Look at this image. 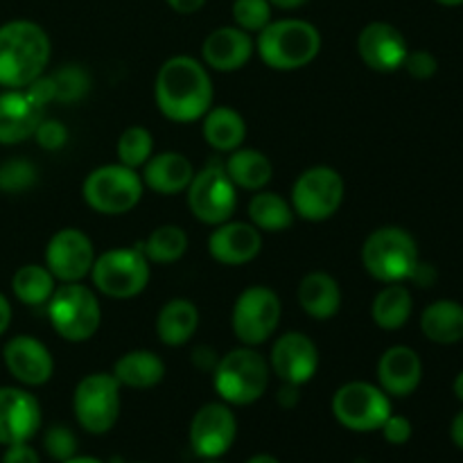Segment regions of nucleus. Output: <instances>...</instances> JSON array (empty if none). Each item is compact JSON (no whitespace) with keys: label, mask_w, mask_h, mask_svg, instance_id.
Masks as SVG:
<instances>
[{"label":"nucleus","mask_w":463,"mask_h":463,"mask_svg":"<svg viewBox=\"0 0 463 463\" xmlns=\"http://www.w3.org/2000/svg\"><path fill=\"white\" fill-rule=\"evenodd\" d=\"M154 99L167 120L188 122L202 120L213 107L215 89L208 68L188 54L170 57L158 68L154 81Z\"/></svg>","instance_id":"nucleus-1"},{"label":"nucleus","mask_w":463,"mask_h":463,"mask_svg":"<svg viewBox=\"0 0 463 463\" xmlns=\"http://www.w3.org/2000/svg\"><path fill=\"white\" fill-rule=\"evenodd\" d=\"M52 43L39 23L9 21L0 25V86L25 89L39 80L50 63Z\"/></svg>","instance_id":"nucleus-2"},{"label":"nucleus","mask_w":463,"mask_h":463,"mask_svg":"<svg viewBox=\"0 0 463 463\" xmlns=\"http://www.w3.org/2000/svg\"><path fill=\"white\" fill-rule=\"evenodd\" d=\"M256 52L271 71H298L319 57L321 32L303 18L271 21L258 32Z\"/></svg>","instance_id":"nucleus-3"},{"label":"nucleus","mask_w":463,"mask_h":463,"mask_svg":"<svg viewBox=\"0 0 463 463\" xmlns=\"http://www.w3.org/2000/svg\"><path fill=\"white\" fill-rule=\"evenodd\" d=\"M269 375V362L256 348L240 346L217 360L213 384L222 402L231 407H247L265 396Z\"/></svg>","instance_id":"nucleus-4"},{"label":"nucleus","mask_w":463,"mask_h":463,"mask_svg":"<svg viewBox=\"0 0 463 463\" xmlns=\"http://www.w3.org/2000/svg\"><path fill=\"white\" fill-rule=\"evenodd\" d=\"M362 262L369 276L380 283H405L420 262L419 244L410 231L401 226H383L364 240Z\"/></svg>","instance_id":"nucleus-5"},{"label":"nucleus","mask_w":463,"mask_h":463,"mask_svg":"<svg viewBox=\"0 0 463 463\" xmlns=\"http://www.w3.org/2000/svg\"><path fill=\"white\" fill-rule=\"evenodd\" d=\"M48 317L54 333L71 344L89 342L102 326V306L90 288L63 283L48 301Z\"/></svg>","instance_id":"nucleus-6"},{"label":"nucleus","mask_w":463,"mask_h":463,"mask_svg":"<svg viewBox=\"0 0 463 463\" xmlns=\"http://www.w3.org/2000/svg\"><path fill=\"white\" fill-rule=\"evenodd\" d=\"M143 193V176L122 163L95 167L81 185L84 202L99 215H125L134 211Z\"/></svg>","instance_id":"nucleus-7"},{"label":"nucleus","mask_w":463,"mask_h":463,"mask_svg":"<svg viewBox=\"0 0 463 463\" xmlns=\"http://www.w3.org/2000/svg\"><path fill=\"white\" fill-rule=\"evenodd\" d=\"M149 260L140 247H116L95 256L90 280L109 298H134L149 283Z\"/></svg>","instance_id":"nucleus-8"},{"label":"nucleus","mask_w":463,"mask_h":463,"mask_svg":"<svg viewBox=\"0 0 463 463\" xmlns=\"http://www.w3.org/2000/svg\"><path fill=\"white\" fill-rule=\"evenodd\" d=\"M120 383L113 373H90L77 383L72 393V411L81 430L89 434H107L120 419Z\"/></svg>","instance_id":"nucleus-9"},{"label":"nucleus","mask_w":463,"mask_h":463,"mask_svg":"<svg viewBox=\"0 0 463 463\" xmlns=\"http://www.w3.org/2000/svg\"><path fill=\"white\" fill-rule=\"evenodd\" d=\"M188 208L202 224L217 226L233 217L238 208V188L231 181L224 163H208L194 172L193 181L185 188Z\"/></svg>","instance_id":"nucleus-10"},{"label":"nucleus","mask_w":463,"mask_h":463,"mask_svg":"<svg viewBox=\"0 0 463 463\" xmlns=\"http://www.w3.org/2000/svg\"><path fill=\"white\" fill-rule=\"evenodd\" d=\"M335 420L351 432H375L392 416V398L378 384L355 380L335 392L330 402Z\"/></svg>","instance_id":"nucleus-11"},{"label":"nucleus","mask_w":463,"mask_h":463,"mask_svg":"<svg viewBox=\"0 0 463 463\" xmlns=\"http://www.w3.org/2000/svg\"><path fill=\"white\" fill-rule=\"evenodd\" d=\"M346 185L342 175L328 165H317L298 175L292 185L294 215L306 222H326L342 208Z\"/></svg>","instance_id":"nucleus-12"},{"label":"nucleus","mask_w":463,"mask_h":463,"mask_svg":"<svg viewBox=\"0 0 463 463\" xmlns=\"http://www.w3.org/2000/svg\"><path fill=\"white\" fill-rule=\"evenodd\" d=\"M283 315L279 294L267 285H253L238 297L231 315L233 335L242 346H260L276 333Z\"/></svg>","instance_id":"nucleus-13"},{"label":"nucleus","mask_w":463,"mask_h":463,"mask_svg":"<svg viewBox=\"0 0 463 463\" xmlns=\"http://www.w3.org/2000/svg\"><path fill=\"white\" fill-rule=\"evenodd\" d=\"M238 420L226 402H206L190 420L188 441L199 459H220L233 448Z\"/></svg>","instance_id":"nucleus-14"},{"label":"nucleus","mask_w":463,"mask_h":463,"mask_svg":"<svg viewBox=\"0 0 463 463\" xmlns=\"http://www.w3.org/2000/svg\"><path fill=\"white\" fill-rule=\"evenodd\" d=\"M95 249L89 235L80 229L57 231L45 247V267L59 283H81L90 276Z\"/></svg>","instance_id":"nucleus-15"},{"label":"nucleus","mask_w":463,"mask_h":463,"mask_svg":"<svg viewBox=\"0 0 463 463\" xmlns=\"http://www.w3.org/2000/svg\"><path fill=\"white\" fill-rule=\"evenodd\" d=\"M321 357L317 344L307 335L297 333V330L280 335L271 346L269 369L271 373L279 375L280 383L303 387L315 378Z\"/></svg>","instance_id":"nucleus-16"},{"label":"nucleus","mask_w":463,"mask_h":463,"mask_svg":"<svg viewBox=\"0 0 463 463\" xmlns=\"http://www.w3.org/2000/svg\"><path fill=\"white\" fill-rule=\"evenodd\" d=\"M3 362L9 375L23 387H43L54 373L50 348L32 335H16L3 348Z\"/></svg>","instance_id":"nucleus-17"},{"label":"nucleus","mask_w":463,"mask_h":463,"mask_svg":"<svg viewBox=\"0 0 463 463\" xmlns=\"http://www.w3.org/2000/svg\"><path fill=\"white\" fill-rule=\"evenodd\" d=\"M410 45L402 32L387 21H373L357 36V54L375 72H396L405 63Z\"/></svg>","instance_id":"nucleus-18"},{"label":"nucleus","mask_w":463,"mask_h":463,"mask_svg":"<svg viewBox=\"0 0 463 463\" xmlns=\"http://www.w3.org/2000/svg\"><path fill=\"white\" fill-rule=\"evenodd\" d=\"M41 405L27 389L0 387V446L27 443L41 430Z\"/></svg>","instance_id":"nucleus-19"},{"label":"nucleus","mask_w":463,"mask_h":463,"mask_svg":"<svg viewBox=\"0 0 463 463\" xmlns=\"http://www.w3.org/2000/svg\"><path fill=\"white\" fill-rule=\"evenodd\" d=\"M262 249V233L251 222H224L217 224L208 238V253L220 265L240 267L256 260Z\"/></svg>","instance_id":"nucleus-20"},{"label":"nucleus","mask_w":463,"mask_h":463,"mask_svg":"<svg viewBox=\"0 0 463 463\" xmlns=\"http://www.w3.org/2000/svg\"><path fill=\"white\" fill-rule=\"evenodd\" d=\"M256 52L251 34L238 25H224L213 30L202 43L203 66L217 72H235L249 63Z\"/></svg>","instance_id":"nucleus-21"},{"label":"nucleus","mask_w":463,"mask_h":463,"mask_svg":"<svg viewBox=\"0 0 463 463\" xmlns=\"http://www.w3.org/2000/svg\"><path fill=\"white\" fill-rule=\"evenodd\" d=\"M423 383V362L410 346H392L378 362V387L389 398H407Z\"/></svg>","instance_id":"nucleus-22"},{"label":"nucleus","mask_w":463,"mask_h":463,"mask_svg":"<svg viewBox=\"0 0 463 463\" xmlns=\"http://www.w3.org/2000/svg\"><path fill=\"white\" fill-rule=\"evenodd\" d=\"M43 120V107L25 89H5L0 93V145H18L32 138Z\"/></svg>","instance_id":"nucleus-23"},{"label":"nucleus","mask_w":463,"mask_h":463,"mask_svg":"<svg viewBox=\"0 0 463 463\" xmlns=\"http://www.w3.org/2000/svg\"><path fill=\"white\" fill-rule=\"evenodd\" d=\"M193 176V163L181 152L152 154V158L143 165V184L158 194L185 193Z\"/></svg>","instance_id":"nucleus-24"},{"label":"nucleus","mask_w":463,"mask_h":463,"mask_svg":"<svg viewBox=\"0 0 463 463\" xmlns=\"http://www.w3.org/2000/svg\"><path fill=\"white\" fill-rule=\"evenodd\" d=\"M297 298L301 310L317 321L333 319L342 310V288L326 271H310L303 276Z\"/></svg>","instance_id":"nucleus-25"},{"label":"nucleus","mask_w":463,"mask_h":463,"mask_svg":"<svg viewBox=\"0 0 463 463\" xmlns=\"http://www.w3.org/2000/svg\"><path fill=\"white\" fill-rule=\"evenodd\" d=\"M113 378L127 389H154L165 378V362L154 351L136 348L125 353L113 364Z\"/></svg>","instance_id":"nucleus-26"},{"label":"nucleus","mask_w":463,"mask_h":463,"mask_svg":"<svg viewBox=\"0 0 463 463\" xmlns=\"http://www.w3.org/2000/svg\"><path fill=\"white\" fill-rule=\"evenodd\" d=\"M420 333L439 346L463 342V306L452 298L430 303L420 315Z\"/></svg>","instance_id":"nucleus-27"},{"label":"nucleus","mask_w":463,"mask_h":463,"mask_svg":"<svg viewBox=\"0 0 463 463\" xmlns=\"http://www.w3.org/2000/svg\"><path fill=\"white\" fill-rule=\"evenodd\" d=\"M199 328V307L190 298H170L156 315V335L165 346H184Z\"/></svg>","instance_id":"nucleus-28"},{"label":"nucleus","mask_w":463,"mask_h":463,"mask_svg":"<svg viewBox=\"0 0 463 463\" xmlns=\"http://www.w3.org/2000/svg\"><path fill=\"white\" fill-rule=\"evenodd\" d=\"M203 120V140L217 152H235L242 147L247 138V122L235 109L231 107H211V111L202 118Z\"/></svg>","instance_id":"nucleus-29"},{"label":"nucleus","mask_w":463,"mask_h":463,"mask_svg":"<svg viewBox=\"0 0 463 463\" xmlns=\"http://www.w3.org/2000/svg\"><path fill=\"white\" fill-rule=\"evenodd\" d=\"M224 167L238 190H253V193H258L274 176V165H271L269 156L262 154L260 149L251 147H238L235 152H231Z\"/></svg>","instance_id":"nucleus-30"},{"label":"nucleus","mask_w":463,"mask_h":463,"mask_svg":"<svg viewBox=\"0 0 463 463\" xmlns=\"http://www.w3.org/2000/svg\"><path fill=\"white\" fill-rule=\"evenodd\" d=\"M414 312V298H411L410 288L402 283H387L373 298L371 306V317L375 326L383 330H401L405 328L407 321L411 319Z\"/></svg>","instance_id":"nucleus-31"},{"label":"nucleus","mask_w":463,"mask_h":463,"mask_svg":"<svg viewBox=\"0 0 463 463\" xmlns=\"http://www.w3.org/2000/svg\"><path fill=\"white\" fill-rule=\"evenodd\" d=\"M249 222L260 233H280L294 224L292 203L279 193L258 190L249 202Z\"/></svg>","instance_id":"nucleus-32"},{"label":"nucleus","mask_w":463,"mask_h":463,"mask_svg":"<svg viewBox=\"0 0 463 463\" xmlns=\"http://www.w3.org/2000/svg\"><path fill=\"white\" fill-rule=\"evenodd\" d=\"M14 297L25 306H45L57 289V280L45 265L18 267L12 279Z\"/></svg>","instance_id":"nucleus-33"},{"label":"nucleus","mask_w":463,"mask_h":463,"mask_svg":"<svg viewBox=\"0 0 463 463\" xmlns=\"http://www.w3.org/2000/svg\"><path fill=\"white\" fill-rule=\"evenodd\" d=\"M140 249L149 262L172 265V262L181 260L188 251V233L176 224L156 226Z\"/></svg>","instance_id":"nucleus-34"},{"label":"nucleus","mask_w":463,"mask_h":463,"mask_svg":"<svg viewBox=\"0 0 463 463\" xmlns=\"http://www.w3.org/2000/svg\"><path fill=\"white\" fill-rule=\"evenodd\" d=\"M116 154L118 163H122V165L131 167V170L143 167L154 154V138L152 134H149V129L138 125L127 127L120 134V138H118Z\"/></svg>","instance_id":"nucleus-35"},{"label":"nucleus","mask_w":463,"mask_h":463,"mask_svg":"<svg viewBox=\"0 0 463 463\" xmlns=\"http://www.w3.org/2000/svg\"><path fill=\"white\" fill-rule=\"evenodd\" d=\"M50 77V86H52V102L72 104L80 102L90 89V75L86 68L71 63V66H61L57 72Z\"/></svg>","instance_id":"nucleus-36"},{"label":"nucleus","mask_w":463,"mask_h":463,"mask_svg":"<svg viewBox=\"0 0 463 463\" xmlns=\"http://www.w3.org/2000/svg\"><path fill=\"white\" fill-rule=\"evenodd\" d=\"M233 21L244 32H260L271 23L269 0H233Z\"/></svg>","instance_id":"nucleus-37"},{"label":"nucleus","mask_w":463,"mask_h":463,"mask_svg":"<svg viewBox=\"0 0 463 463\" xmlns=\"http://www.w3.org/2000/svg\"><path fill=\"white\" fill-rule=\"evenodd\" d=\"M43 450L48 452L50 459L57 463L71 459L77 455V437L66 425H52L43 434Z\"/></svg>","instance_id":"nucleus-38"},{"label":"nucleus","mask_w":463,"mask_h":463,"mask_svg":"<svg viewBox=\"0 0 463 463\" xmlns=\"http://www.w3.org/2000/svg\"><path fill=\"white\" fill-rule=\"evenodd\" d=\"M36 181V167L30 161H9L0 167V188L7 193H21Z\"/></svg>","instance_id":"nucleus-39"},{"label":"nucleus","mask_w":463,"mask_h":463,"mask_svg":"<svg viewBox=\"0 0 463 463\" xmlns=\"http://www.w3.org/2000/svg\"><path fill=\"white\" fill-rule=\"evenodd\" d=\"M32 138L36 140V145H39L41 149H45V152H57V149H61L63 145L68 143V127L63 125L61 120H50V118H43V120L39 122V127H36L34 136Z\"/></svg>","instance_id":"nucleus-40"},{"label":"nucleus","mask_w":463,"mask_h":463,"mask_svg":"<svg viewBox=\"0 0 463 463\" xmlns=\"http://www.w3.org/2000/svg\"><path fill=\"white\" fill-rule=\"evenodd\" d=\"M402 68H405L414 80H430V77L437 75L439 59L434 57L430 50H410Z\"/></svg>","instance_id":"nucleus-41"},{"label":"nucleus","mask_w":463,"mask_h":463,"mask_svg":"<svg viewBox=\"0 0 463 463\" xmlns=\"http://www.w3.org/2000/svg\"><path fill=\"white\" fill-rule=\"evenodd\" d=\"M380 432H383L384 441L392 443V446H405V443H410L411 434H414V428H411V420L407 419V416L393 414L392 411V416L384 420Z\"/></svg>","instance_id":"nucleus-42"},{"label":"nucleus","mask_w":463,"mask_h":463,"mask_svg":"<svg viewBox=\"0 0 463 463\" xmlns=\"http://www.w3.org/2000/svg\"><path fill=\"white\" fill-rule=\"evenodd\" d=\"M0 463H41V457L39 452L30 446V441L14 443V446H7Z\"/></svg>","instance_id":"nucleus-43"},{"label":"nucleus","mask_w":463,"mask_h":463,"mask_svg":"<svg viewBox=\"0 0 463 463\" xmlns=\"http://www.w3.org/2000/svg\"><path fill=\"white\" fill-rule=\"evenodd\" d=\"M217 353L211 346H197L193 351V364L202 371H213L217 366Z\"/></svg>","instance_id":"nucleus-44"},{"label":"nucleus","mask_w":463,"mask_h":463,"mask_svg":"<svg viewBox=\"0 0 463 463\" xmlns=\"http://www.w3.org/2000/svg\"><path fill=\"white\" fill-rule=\"evenodd\" d=\"M276 401H279V405L285 407V410H294V407L298 405V401H301V387L283 383V387L276 393Z\"/></svg>","instance_id":"nucleus-45"},{"label":"nucleus","mask_w":463,"mask_h":463,"mask_svg":"<svg viewBox=\"0 0 463 463\" xmlns=\"http://www.w3.org/2000/svg\"><path fill=\"white\" fill-rule=\"evenodd\" d=\"M411 283H416L419 288H430V285L437 280V271H434L432 265H428V262L420 260L419 265H416L414 274H411Z\"/></svg>","instance_id":"nucleus-46"},{"label":"nucleus","mask_w":463,"mask_h":463,"mask_svg":"<svg viewBox=\"0 0 463 463\" xmlns=\"http://www.w3.org/2000/svg\"><path fill=\"white\" fill-rule=\"evenodd\" d=\"M165 3L176 14H197L206 5V0H165Z\"/></svg>","instance_id":"nucleus-47"},{"label":"nucleus","mask_w":463,"mask_h":463,"mask_svg":"<svg viewBox=\"0 0 463 463\" xmlns=\"http://www.w3.org/2000/svg\"><path fill=\"white\" fill-rule=\"evenodd\" d=\"M9 324H12V303L7 301L5 294H0V337L7 333Z\"/></svg>","instance_id":"nucleus-48"},{"label":"nucleus","mask_w":463,"mask_h":463,"mask_svg":"<svg viewBox=\"0 0 463 463\" xmlns=\"http://www.w3.org/2000/svg\"><path fill=\"white\" fill-rule=\"evenodd\" d=\"M450 439L459 450H463V410L452 419L450 423Z\"/></svg>","instance_id":"nucleus-49"},{"label":"nucleus","mask_w":463,"mask_h":463,"mask_svg":"<svg viewBox=\"0 0 463 463\" xmlns=\"http://www.w3.org/2000/svg\"><path fill=\"white\" fill-rule=\"evenodd\" d=\"M274 7H280V9H297L301 7V5H306L307 0H269Z\"/></svg>","instance_id":"nucleus-50"},{"label":"nucleus","mask_w":463,"mask_h":463,"mask_svg":"<svg viewBox=\"0 0 463 463\" xmlns=\"http://www.w3.org/2000/svg\"><path fill=\"white\" fill-rule=\"evenodd\" d=\"M452 392H455V398L463 405V371L457 373L455 383H452Z\"/></svg>","instance_id":"nucleus-51"},{"label":"nucleus","mask_w":463,"mask_h":463,"mask_svg":"<svg viewBox=\"0 0 463 463\" xmlns=\"http://www.w3.org/2000/svg\"><path fill=\"white\" fill-rule=\"evenodd\" d=\"M247 463H280V461L276 459L274 455H265V452H260V455H253Z\"/></svg>","instance_id":"nucleus-52"},{"label":"nucleus","mask_w":463,"mask_h":463,"mask_svg":"<svg viewBox=\"0 0 463 463\" xmlns=\"http://www.w3.org/2000/svg\"><path fill=\"white\" fill-rule=\"evenodd\" d=\"M61 463H104V461L95 459V457H80V455H75V457H71V459H66V461H61Z\"/></svg>","instance_id":"nucleus-53"},{"label":"nucleus","mask_w":463,"mask_h":463,"mask_svg":"<svg viewBox=\"0 0 463 463\" xmlns=\"http://www.w3.org/2000/svg\"><path fill=\"white\" fill-rule=\"evenodd\" d=\"M439 5H443V7H461L463 0H437Z\"/></svg>","instance_id":"nucleus-54"},{"label":"nucleus","mask_w":463,"mask_h":463,"mask_svg":"<svg viewBox=\"0 0 463 463\" xmlns=\"http://www.w3.org/2000/svg\"><path fill=\"white\" fill-rule=\"evenodd\" d=\"M202 463H224V461H220V459H202Z\"/></svg>","instance_id":"nucleus-55"}]
</instances>
